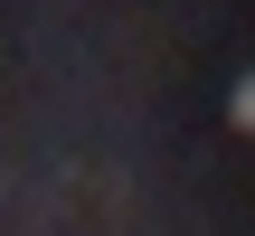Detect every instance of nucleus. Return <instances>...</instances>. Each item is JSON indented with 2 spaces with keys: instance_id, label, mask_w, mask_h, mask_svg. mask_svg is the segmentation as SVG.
Returning a JSON list of instances; mask_svg holds the SVG:
<instances>
[{
  "instance_id": "f257e3e1",
  "label": "nucleus",
  "mask_w": 255,
  "mask_h": 236,
  "mask_svg": "<svg viewBox=\"0 0 255 236\" xmlns=\"http://www.w3.org/2000/svg\"><path fill=\"white\" fill-rule=\"evenodd\" d=\"M237 123H246V132H255V76H246V85H237Z\"/></svg>"
}]
</instances>
